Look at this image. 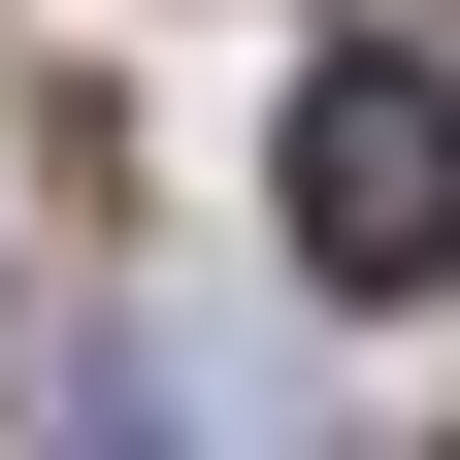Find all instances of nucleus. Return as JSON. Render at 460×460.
Here are the masks:
<instances>
[{
  "label": "nucleus",
  "mask_w": 460,
  "mask_h": 460,
  "mask_svg": "<svg viewBox=\"0 0 460 460\" xmlns=\"http://www.w3.org/2000/svg\"><path fill=\"white\" fill-rule=\"evenodd\" d=\"M296 263L329 296H460V66H296Z\"/></svg>",
  "instance_id": "1"
},
{
  "label": "nucleus",
  "mask_w": 460,
  "mask_h": 460,
  "mask_svg": "<svg viewBox=\"0 0 460 460\" xmlns=\"http://www.w3.org/2000/svg\"><path fill=\"white\" fill-rule=\"evenodd\" d=\"M66 428H99V460H263V394H230V362H164V329L99 296V329H66Z\"/></svg>",
  "instance_id": "2"
}]
</instances>
